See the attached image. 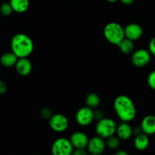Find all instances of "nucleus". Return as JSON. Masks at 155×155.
<instances>
[{"label":"nucleus","mask_w":155,"mask_h":155,"mask_svg":"<svg viewBox=\"0 0 155 155\" xmlns=\"http://www.w3.org/2000/svg\"><path fill=\"white\" fill-rule=\"evenodd\" d=\"M114 109L121 121L130 122L136 116V108L134 102L127 95H118L114 101Z\"/></svg>","instance_id":"nucleus-1"},{"label":"nucleus","mask_w":155,"mask_h":155,"mask_svg":"<svg viewBox=\"0 0 155 155\" xmlns=\"http://www.w3.org/2000/svg\"><path fill=\"white\" fill-rule=\"evenodd\" d=\"M12 51L19 58H27L32 54L34 48L33 40L25 33H17L11 40Z\"/></svg>","instance_id":"nucleus-2"},{"label":"nucleus","mask_w":155,"mask_h":155,"mask_svg":"<svg viewBox=\"0 0 155 155\" xmlns=\"http://www.w3.org/2000/svg\"><path fill=\"white\" fill-rule=\"evenodd\" d=\"M104 36L107 42L113 45H117L124 36V27L117 22H110L104 28Z\"/></svg>","instance_id":"nucleus-3"},{"label":"nucleus","mask_w":155,"mask_h":155,"mask_svg":"<svg viewBox=\"0 0 155 155\" xmlns=\"http://www.w3.org/2000/svg\"><path fill=\"white\" fill-rule=\"evenodd\" d=\"M116 128L117 124L114 120L103 117L97 122L95 125V133L97 136L105 139L109 136L115 134Z\"/></svg>","instance_id":"nucleus-4"},{"label":"nucleus","mask_w":155,"mask_h":155,"mask_svg":"<svg viewBox=\"0 0 155 155\" xmlns=\"http://www.w3.org/2000/svg\"><path fill=\"white\" fill-rule=\"evenodd\" d=\"M74 151V147L70 139L59 138L53 142L51 152L53 155H71Z\"/></svg>","instance_id":"nucleus-5"},{"label":"nucleus","mask_w":155,"mask_h":155,"mask_svg":"<svg viewBox=\"0 0 155 155\" xmlns=\"http://www.w3.org/2000/svg\"><path fill=\"white\" fill-rule=\"evenodd\" d=\"M151 58V54L148 50L145 48H139L135 51H133V52L132 53L131 61L135 67L142 68L149 64Z\"/></svg>","instance_id":"nucleus-6"},{"label":"nucleus","mask_w":155,"mask_h":155,"mask_svg":"<svg viewBox=\"0 0 155 155\" xmlns=\"http://www.w3.org/2000/svg\"><path fill=\"white\" fill-rule=\"evenodd\" d=\"M48 124L50 128L53 131L56 133H63L68 128L69 121L67 117L62 114H54L49 118Z\"/></svg>","instance_id":"nucleus-7"},{"label":"nucleus","mask_w":155,"mask_h":155,"mask_svg":"<svg viewBox=\"0 0 155 155\" xmlns=\"http://www.w3.org/2000/svg\"><path fill=\"white\" fill-rule=\"evenodd\" d=\"M75 119L77 124L81 127H88L95 120L93 109L87 106L80 107L76 113Z\"/></svg>","instance_id":"nucleus-8"},{"label":"nucleus","mask_w":155,"mask_h":155,"mask_svg":"<svg viewBox=\"0 0 155 155\" xmlns=\"http://www.w3.org/2000/svg\"><path fill=\"white\" fill-rule=\"evenodd\" d=\"M105 141L103 138L96 136L89 139L86 149L88 153L92 155H100L105 149Z\"/></svg>","instance_id":"nucleus-9"},{"label":"nucleus","mask_w":155,"mask_h":155,"mask_svg":"<svg viewBox=\"0 0 155 155\" xmlns=\"http://www.w3.org/2000/svg\"><path fill=\"white\" fill-rule=\"evenodd\" d=\"M143 35V29L142 26L136 23L129 24L124 27V36L125 38L130 40L137 41L140 39Z\"/></svg>","instance_id":"nucleus-10"},{"label":"nucleus","mask_w":155,"mask_h":155,"mask_svg":"<svg viewBox=\"0 0 155 155\" xmlns=\"http://www.w3.org/2000/svg\"><path fill=\"white\" fill-rule=\"evenodd\" d=\"M70 141L74 148H86L89 138L86 133L80 131L74 132L70 137Z\"/></svg>","instance_id":"nucleus-11"},{"label":"nucleus","mask_w":155,"mask_h":155,"mask_svg":"<svg viewBox=\"0 0 155 155\" xmlns=\"http://www.w3.org/2000/svg\"><path fill=\"white\" fill-rule=\"evenodd\" d=\"M17 73L22 77H26L31 73V61L27 58H19L15 65Z\"/></svg>","instance_id":"nucleus-12"},{"label":"nucleus","mask_w":155,"mask_h":155,"mask_svg":"<svg viewBox=\"0 0 155 155\" xmlns=\"http://www.w3.org/2000/svg\"><path fill=\"white\" fill-rule=\"evenodd\" d=\"M116 135L120 140H128L133 136V128L129 124V122L122 121L117 125Z\"/></svg>","instance_id":"nucleus-13"},{"label":"nucleus","mask_w":155,"mask_h":155,"mask_svg":"<svg viewBox=\"0 0 155 155\" xmlns=\"http://www.w3.org/2000/svg\"><path fill=\"white\" fill-rule=\"evenodd\" d=\"M140 127L142 133L148 136L155 134V116L147 115L141 121Z\"/></svg>","instance_id":"nucleus-14"},{"label":"nucleus","mask_w":155,"mask_h":155,"mask_svg":"<svg viewBox=\"0 0 155 155\" xmlns=\"http://www.w3.org/2000/svg\"><path fill=\"white\" fill-rule=\"evenodd\" d=\"M150 141L148 135L142 133L136 136L134 139V147L138 151H145L149 145Z\"/></svg>","instance_id":"nucleus-15"},{"label":"nucleus","mask_w":155,"mask_h":155,"mask_svg":"<svg viewBox=\"0 0 155 155\" xmlns=\"http://www.w3.org/2000/svg\"><path fill=\"white\" fill-rule=\"evenodd\" d=\"M13 12L16 13H24L30 7L29 0H10L9 2Z\"/></svg>","instance_id":"nucleus-16"},{"label":"nucleus","mask_w":155,"mask_h":155,"mask_svg":"<svg viewBox=\"0 0 155 155\" xmlns=\"http://www.w3.org/2000/svg\"><path fill=\"white\" fill-rule=\"evenodd\" d=\"M18 58L12 51L5 52L0 58V63L5 68H11L15 66Z\"/></svg>","instance_id":"nucleus-17"},{"label":"nucleus","mask_w":155,"mask_h":155,"mask_svg":"<svg viewBox=\"0 0 155 155\" xmlns=\"http://www.w3.org/2000/svg\"><path fill=\"white\" fill-rule=\"evenodd\" d=\"M117 46L123 54H132L134 51V42L127 38L123 39L118 44Z\"/></svg>","instance_id":"nucleus-18"},{"label":"nucleus","mask_w":155,"mask_h":155,"mask_svg":"<svg viewBox=\"0 0 155 155\" xmlns=\"http://www.w3.org/2000/svg\"><path fill=\"white\" fill-rule=\"evenodd\" d=\"M101 103V99L98 94L91 92L87 95L86 98V104L87 107L92 109H96Z\"/></svg>","instance_id":"nucleus-19"},{"label":"nucleus","mask_w":155,"mask_h":155,"mask_svg":"<svg viewBox=\"0 0 155 155\" xmlns=\"http://www.w3.org/2000/svg\"><path fill=\"white\" fill-rule=\"evenodd\" d=\"M105 139V145L106 146H107V148L111 150L118 149L120 145V139L117 136L113 135V136H109Z\"/></svg>","instance_id":"nucleus-20"},{"label":"nucleus","mask_w":155,"mask_h":155,"mask_svg":"<svg viewBox=\"0 0 155 155\" xmlns=\"http://www.w3.org/2000/svg\"><path fill=\"white\" fill-rule=\"evenodd\" d=\"M0 12L3 16H9L13 12L12 8L9 2H4L0 6Z\"/></svg>","instance_id":"nucleus-21"},{"label":"nucleus","mask_w":155,"mask_h":155,"mask_svg":"<svg viewBox=\"0 0 155 155\" xmlns=\"http://www.w3.org/2000/svg\"><path fill=\"white\" fill-rule=\"evenodd\" d=\"M147 83L153 90H155V70L151 71L147 77Z\"/></svg>","instance_id":"nucleus-22"},{"label":"nucleus","mask_w":155,"mask_h":155,"mask_svg":"<svg viewBox=\"0 0 155 155\" xmlns=\"http://www.w3.org/2000/svg\"><path fill=\"white\" fill-rule=\"evenodd\" d=\"M52 113H51V110L48 107H44L42 110H40V116L42 117L43 119L45 120H49V118L51 117Z\"/></svg>","instance_id":"nucleus-23"},{"label":"nucleus","mask_w":155,"mask_h":155,"mask_svg":"<svg viewBox=\"0 0 155 155\" xmlns=\"http://www.w3.org/2000/svg\"><path fill=\"white\" fill-rule=\"evenodd\" d=\"M148 51L151 53V55L155 56V36L150 40L148 44Z\"/></svg>","instance_id":"nucleus-24"},{"label":"nucleus","mask_w":155,"mask_h":155,"mask_svg":"<svg viewBox=\"0 0 155 155\" xmlns=\"http://www.w3.org/2000/svg\"><path fill=\"white\" fill-rule=\"evenodd\" d=\"M88 151L85 148H74L72 154L74 155H87Z\"/></svg>","instance_id":"nucleus-25"},{"label":"nucleus","mask_w":155,"mask_h":155,"mask_svg":"<svg viewBox=\"0 0 155 155\" xmlns=\"http://www.w3.org/2000/svg\"><path fill=\"white\" fill-rule=\"evenodd\" d=\"M104 117V114L101 110H95L94 111V119L97 120H99L101 118Z\"/></svg>","instance_id":"nucleus-26"},{"label":"nucleus","mask_w":155,"mask_h":155,"mask_svg":"<svg viewBox=\"0 0 155 155\" xmlns=\"http://www.w3.org/2000/svg\"><path fill=\"white\" fill-rule=\"evenodd\" d=\"M7 85L3 80H0V95H3L7 91Z\"/></svg>","instance_id":"nucleus-27"},{"label":"nucleus","mask_w":155,"mask_h":155,"mask_svg":"<svg viewBox=\"0 0 155 155\" xmlns=\"http://www.w3.org/2000/svg\"><path fill=\"white\" fill-rule=\"evenodd\" d=\"M142 129H141L140 127H136L134 128H133V135H135V136H137V135L142 133Z\"/></svg>","instance_id":"nucleus-28"},{"label":"nucleus","mask_w":155,"mask_h":155,"mask_svg":"<svg viewBox=\"0 0 155 155\" xmlns=\"http://www.w3.org/2000/svg\"><path fill=\"white\" fill-rule=\"evenodd\" d=\"M120 1L122 4L125 5H130L131 4H133L134 0H120Z\"/></svg>","instance_id":"nucleus-29"},{"label":"nucleus","mask_w":155,"mask_h":155,"mask_svg":"<svg viewBox=\"0 0 155 155\" xmlns=\"http://www.w3.org/2000/svg\"><path fill=\"white\" fill-rule=\"evenodd\" d=\"M116 155H128V152H127L124 150H120L116 152Z\"/></svg>","instance_id":"nucleus-30"},{"label":"nucleus","mask_w":155,"mask_h":155,"mask_svg":"<svg viewBox=\"0 0 155 155\" xmlns=\"http://www.w3.org/2000/svg\"><path fill=\"white\" fill-rule=\"evenodd\" d=\"M107 2H110V3H114V2H117L118 0H107Z\"/></svg>","instance_id":"nucleus-31"}]
</instances>
